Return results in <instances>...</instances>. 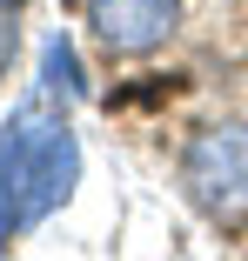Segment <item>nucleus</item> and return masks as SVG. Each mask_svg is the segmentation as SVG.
<instances>
[{
    "instance_id": "f257e3e1",
    "label": "nucleus",
    "mask_w": 248,
    "mask_h": 261,
    "mask_svg": "<svg viewBox=\"0 0 248 261\" xmlns=\"http://www.w3.org/2000/svg\"><path fill=\"white\" fill-rule=\"evenodd\" d=\"M175 181L188 194V207L215 228H241L248 221V121H215L202 134H188Z\"/></svg>"
},
{
    "instance_id": "7ed1b4c3",
    "label": "nucleus",
    "mask_w": 248,
    "mask_h": 261,
    "mask_svg": "<svg viewBox=\"0 0 248 261\" xmlns=\"http://www.w3.org/2000/svg\"><path fill=\"white\" fill-rule=\"evenodd\" d=\"M87 27H94V40L108 54L141 61V54H155V47L175 40L181 0H87Z\"/></svg>"
},
{
    "instance_id": "f03ea898",
    "label": "nucleus",
    "mask_w": 248,
    "mask_h": 261,
    "mask_svg": "<svg viewBox=\"0 0 248 261\" xmlns=\"http://www.w3.org/2000/svg\"><path fill=\"white\" fill-rule=\"evenodd\" d=\"M81 181V141L74 127L54 114V121H34L27 114V147H20V228H40L54 207L74 194Z\"/></svg>"
},
{
    "instance_id": "20e7f679",
    "label": "nucleus",
    "mask_w": 248,
    "mask_h": 261,
    "mask_svg": "<svg viewBox=\"0 0 248 261\" xmlns=\"http://www.w3.org/2000/svg\"><path fill=\"white\" fill-rule=\"evenodd\" d=\"M20 147H27V114L0 127V248L20 234Z\"/></svg>"
},
{
    "instance_id": "0eeeda50",
    "label": "nucleus",
    "mask_w": 248,
    "mask_h": 261,
    "mask_svg": "<svg viewBox=\"0 0 248 261\" xmlns=\"http://www.w3.org/2000/svg\"><path fill=\"white\" fill-rule=\"evenodd\" d=\"M0 7H14V14H20V7H27V0H0Z\"/></svg>"
},
{
    "instance_id": "39448f33",
    "label": "nucleus",
    "mask_w": 248,
    "mask_h": 261,
    "mask_svg": "<svg viewBox=\"0 0 248 261\" xmlns=\"http://www.w3.org/2000/svg\"><path fill=\"white\" fill-rule=\"evenodd\" d=\"M40 81H47V94H67V100L87 94V74H81V54H74L67 34H47V47H40Z\"/></svg>"
},
{
    "instance_id": "423d86ee",
    "label": "nucleus",
    "mask_w": 248,
    "mask_h": 261,
    "mask_svg": "<svg viewBox=\"0 0 248 261\" xmlns=\"http://www.w3.org/2000/svg\"><path fill=\"white\" fill-rule=\"evenodd\" d=\"M14 54H20V14H14V7H0V81H7Z\"/></svg>"
}]
</instances>
